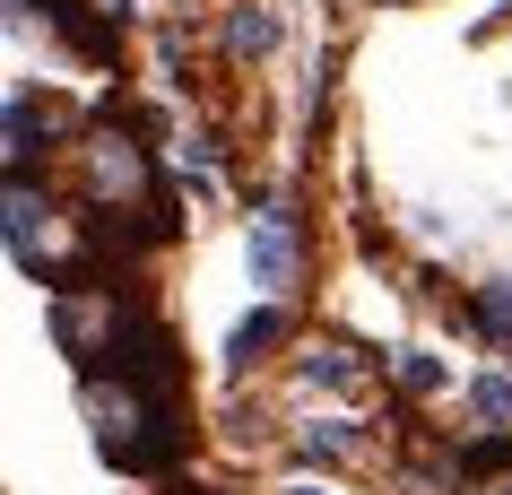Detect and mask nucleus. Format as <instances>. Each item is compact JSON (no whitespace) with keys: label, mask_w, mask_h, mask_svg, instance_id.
Returning <instances> with one entry per match:
<instances>
[{"label":"nucleus","mask_w":512,"mask_h":495,"mask_svg":"<svg viewBox=\"0 0 512 495\" xmlns=\"http://www.w3.org/2000/svg\"><path fill=\"white\" fill-rule=\"evenodd\" d=\"M400 383L408 391H443V365H434L426 348H408V357H400Z\"/></svg>","instance_id":"10"},{"label":"nucleus","mask_w":512,"mask_h":495,"mask_svg":"<svg viewBox=\"0 0 512 495\" xmlns=\"http://www.w3.org/2000/svg\"><path fill=\"white\" fill-rule=\"evenodd\" d=\"M165 495H209V487H165Z\"/></svg>","instance_id":"12"},{"label":"nucleus","mask_w":512,"mask_h":495,"mask_svg":"<svg viewBox=\"0 0 512 495\" xmlns=\"http://www.w3.org/2000/svg\"><path fill=\"white\" fill-rule=\"evenodd\" d=\"M79 409L96 426V452L131 478H165L191 452V391L157 374H79Z\"/></svg>","instance_id":"1"},{"label":"nucleus","mask_w":512,"mask_h":495,"mask_svg":"<svg viewBox=\"0 0 512 495\" xmlns=\"http://www.w3.org/2000/svg\"><path fill=\"white\" fill-rule=\"evenodd\" d=\"M469 322L495 339V348H512V278H495V287H478V304H469Z\"/></svg>","instance_id":"5"},{"label":"nucleus","mask_w":512,"mask_h":495,"mask_svg":"<svg viewBox=\"0 0 512 495\" xmlns=\"http://www.w3.org/2000/svg\"><path fill=\"white\" fill-rule=\"evenodd\" d=\"M504 469H512V435H486L460 452V478H504Z\"/></svg>","instance_id":"7"},{"label":"nucleus","mask_w":512,"mask_h":495,"mask_svg":"<svg viewBox=\"0 0 512 495\" xmlns=\"http://www.w3.org/2000/svg\"><path fill=\"white\" fill-rule=\"evenodd\" d=\"M296 209H261V218H252V235H243V270H252V287H261V296H296Z\"/></svg>","instance_id":"2"},{"label":"nucleus","mask_w":512,"mask_h":495,"mask_svg":"<svg viewBox=\"0 0 512 495\" xmlns=\"http://www.w3.org/2000/svg\"><path fill=\"white\" fill-rule=\"evenodd\" d=\"M495 495H512V469H504V478H495Z\"/></svg>","instance_id":"11"},{"label":"nucleus","mask_w":512,"mask_h":495,"mask_svg":"<svg viewBox=\"0 0 512 495\" xmlns=\"http://www.w3.org/2000/svg\"><path fill=\"white\" fill-rule=\"evenodd\" d=\"M226 53H243V61L278 53V18L270 9H235V18H226Z\"/></svg>","instance_id":"4"},{"label":"nucleus","mask_w":512,"mask_h":495,"mask_svg":"<svg viewBox=\"0 0 512 495\" xmlns=\"http://www.w3.org/2000/svg\"><path fill=\"white\" fill-rule=\"evenodd\" d=\"M296 374H304V391H348L356 383V357H348V348H313Z\"/></svg>","instance_id":"6"},{"label":"nucleus","mask_w":512,"mask_h":495,"mask_svg":"<svg viewBox=\"0 0 512 495\" xmlns=\"http://www.w3.org/2000/svg\"><path fill=\"white\" fill-rule=\"evenodd\" d=\"M278 330H287V304H261V313H252V322H235V339H226V365H235V374H243V365H261V357H270V348H278Z\"/></svg>","instance_id":"3"},{"label":"nucleus","mask_w":512,"mask_h":495,"mask_svg":"<svg viewBox=\"0 0 512 495\" xmlns=\"http://www.w3.org/2000/svg\"><path fill=\"white\" fill-rule=\"evenodd\" d=\"M348 452H356V435L339 417H330V426H304V461H348Z\"/></svg>","instance_id":"9"},{"label":"nucleus","mask_w":512,"mask_h":495,"mask_svg":"<svg viewBox=\"0 0 512 495\" xmlns=\"http://www.w3.org/2000/svg\"><path fill=\"white\" fill-rule=\"evenodd\" d=\"M296 495H322V487H296Z\"/></svg>","instance_id":"13"},{"label":"nucleus","mask_w":512,"mask_h":495,"mask_svg":"<svg viewBox=\"0 0 512 495\" xmlns=\"http://www.w3.org/2000/svg\"><path fill=\"white\" fill-rule=\"evenodd\" d=\"M469 409H478L486 426H504V417H512V383H504V374H478V383H469Z\"/></svg>","instance_id":"8"}]
</instances>
